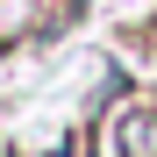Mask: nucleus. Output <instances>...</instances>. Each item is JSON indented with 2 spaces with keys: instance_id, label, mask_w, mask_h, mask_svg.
Returning <instances> with one entry per match:
<instances>
[{
  "instance_id": "1",
  "label": "nucleus",
  "mask_w": 157,
  "mask_h": 157,
  "mask_svg": "<svg viewBox=\"0 0 157 157\" xmlns=\"http://www.w3.org/2000/svg\"><path fill=\"white\" fill-rule=\"evenodd\" d=\"M121 157H157V114H128L121 121Z\"/></svg>"
},
{
  "instance_id": "2",
  "label": "nucleus",
  "mask_w": 157,
  "mask_h": 157,
  "mask_svg": "<svg viewBox=\"0 0 157 157\" xmlns=\"http://www.w3.org/2000/svg\"><path fill=\"white\" fill-rule=\"evenodd\" d=\"M29 14H36V0H0V43H14L29 29Z\"/></svg>"
}]
</instances>
